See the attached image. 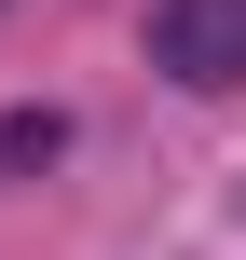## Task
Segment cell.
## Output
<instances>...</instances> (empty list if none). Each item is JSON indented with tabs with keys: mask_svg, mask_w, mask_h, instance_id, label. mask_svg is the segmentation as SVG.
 <instances>
[{
	"mask_svg": "<svg viewBox=\"0 0 246 260\" xmlns=\"http://www.w3.org/2000/svg\"><path fill=\"white\" fill-rule=\"evenodd\" d=\"M151 55L178 82H246V0H151Z\"/></svg>",
	"mask_w": 246,
	"mask_h": 260,
	"instance_id": "6da1fadb",
	"label": "cell"
}]
</instances>
